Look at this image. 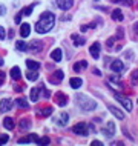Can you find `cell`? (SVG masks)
Wrapping results in <instances>:
<instances>
[{"mask_svg": "<svg viewBox=\"0 0 138 146\" xmlns=\"http://www.w3.org/2000/svg\"><path fill=\"white\" fill-rule=\"evenodd\" d=\"M55 25V15L52 13H43L40 20L35 23V31L38 34H46L54 28Z\"/></svg>", "mask_w": 138, "mask_h": 146, "instance_id": "cell-1", "label": "cell"}, {"mask_svg": "<svg viewBox=\"0 0 138 146\" xmlns=\"http://www.w3.org/2000/svg\"><path fill=\"white\" fill-rule=\"evenodd\" d=\"M75 100H77V105L80 106L83 111H94L97 108V103L92 100L90 97L85 96V94H77L75 96Z\"/></svg>", "mask_w": 138, "mask_h": 146, "instance_id": "cell-2", "label": "cell"}, {"mask_svg": "<svg viewBox=\"0 0 138 146\" xmlns=\"http://www.w3.org/2000/svg\"><path fill=\"white\" fill-rule=\"evenodd\" d=\"M72 131H74V134H77V135L86 137L89 134V126L86 123H77V125L72 126Z\"/></svg>", "mask_w": 138, "mask_h": 146, "instance_id": "cell-3", "label": "cell"}, {"mask_svg": "<svg viewBox=\"0 0 138 146\" xmlns=\"http://www.w3.org/2000/svg\"><path fill=\"white\" fill-rule=\"evenodd\" d=\"M42 49H43V42L42 40H32L26 48V51H31V52H34V54H38Z\"/></svg>", "mask_w": 138, "mask_h": 146, "instance_id": "cell-4", "label": "cell"}, {"mask_svg": "<svg viewBox=\"0 0 138 146\" xmlns=\"http://www.w3.org/2000/svg\"><path fill=\"white\" fill-rule=\"evenodd\" d=\"M115 131H117L115 123H114V121H109V123L106 125V128L103 129V135L108 137V139H112V137L115 135Z\"/></svg>", "mask_w": 138, "mask_h": 146, "instance_id": "cell-5", "label": "cell"}, {"mask_svg": "<svg viewBox=\"0 0 138 146\" xmlns=\"http://www.w3.org/2000/svg\"><path fill=\"white\" fill-rule=\"evenodd\" d=\"M68 121H69V115L66 112H60L57 117L54 118V123L58 125V126H66V125H68Z\"/></svg>", "mask_w": 138, "mask_h": 146, "instance_id": "cell-6", "label": "cell"}, {"mask_svg": "<svg viewBox=\"0 0 138 146\" xmlns=\"http://www.w3.org/2000/svg\"><path fill=\"white\" fill-rule=\"evenodd\" d=\"M115 98H117L118 102H120L121 105L124 106V108H126V111H132V102L129 100L127 97H123L121 94H115Z\"/></svg>", "mask_w": 138, "mask_h": 146, "instance_id": "cell-7", "label": "cell"}, {"mask_svg": "<svg viewBox=\"0 0 138 146\" xmlns=\"http://www.w3.org/2000/svg\"><path fill=\"white\" fill-rule=\"evenodd\" d=\"M14 102L11 100V98H3L2 102H0V112H8L11 108H13Z\"/></svg>", "mask_w": 138, "mask_h": 146, "instance_id": "cell-8", "label": "cell"}, {"mask_svg": "<svg viewBox=\"0 0 138 146\" xmlns=\"http://www.w3.org/2000/svg\"><path fill=\"white\" fill-rule=\"evenodd\" d=\"M74 5V0H57V6L60 8L61 11H68L71 9Z\"/></svg>", "mask_w": 138, "mask_h": 146, "instance_id": "cell-9", "label": "cell"}, {"mask_svg": "<svg viewBox=\"0 0 138 146\" xmlns=\"http://www.w3.org/2000/svg\"><path fill=\"white\" fill-rule=\"evenodd\" d=\"M110 69L114 71V72H123L124 71V65L121 60H112L110 63Z\"/></svg>", "mask_w": 138, "mask_h": 146, "instance_id": "cell-10", "label": "cell"}, {"mask_svg": "<svg viewBox=\"0 0 138 146\" xmlns=\"http://www.w3.org/2000/svg\"><path fill=\"white\" fill-rule=\"evenodd\" d=\"M37 140H38V135L37 134H31V135H26L25 139H18V141L17 143L18 145H23V143H37Z\"/></svg>", "mask_w": 138, "mask_h": 146, "instance_id": "cell-11", "label": "cell"}, {"mask_svg": "<svg viewBox=\"0 0 138 146\" xmlns=\"http://www.w3.org/2000/svg\"><path fill=\"white\" fill-rule=\"evenodd\" d=\"M61 80H63V71H55L52 76H51V78H49V82L54 83V85H58Z\"/></svg>", "mask_w": 138, "mask_h": 146, "instance_id": "cell-12", "label": "cell"}, {"mask_svg": "<svg viewBox=\"0 0 138 146\" xmlns=\"http://www.w3.org/2000/svg\"><path fill=\"white\" fill-rule=\"evenodd\" d=\"M55 102H57L58 106H66L68 105V97H66L63 92H57L55 94Z\"/></svg>", "mask_w": 138, "mask_h": 146, "instance_id": "cell-13", "label": "cell"}, {"mask_svg": "<svg viewBox=\"0 0 138 146\" xmlns=\"http://www.w3.org/2000/svg\"><path fill=\"white\" fill-rule=\"evenodd\" d=\"M100 48H101V46H100V43H98V42H95L92 46H90V49H89L90 56H92L94 58H95V60H97L98 57H100Z\"/></svg>", "mask_w": 138, "mask_h": 146, "instance_id": "cell-14", "label": "cell"}, {"mask_svg": "<svg viewBox=\"0 0 138 146\" xmlns=\"http://www.w3.org/2000/svg\"><path fill=\"white\" fill-rule=\"evenodd\" d=\"M108 109L118 118V120H123V118H124V114H123V111H121V109H118V108H115V106H112V105H109Z\"/></svg>", "mask_w": 138, "mask_h": 146, "instance_id": "cell-15", "label": "cell"}, {"mask_svg": "<svg viewBox=\"0 0 138 146\" xmlns=\"http://www.w3.org/2000/svg\"><path fill=\"white\" fill-rule=\"evenodd\" d=\"M29 33H31V26L28 25V23H22L20 25V35L23 38H26L28 35H29Z\"/></svg>", "mask_w": 138, "mask_h": 146, "instance_id": "cell-16", "label": "cell"}, {"mask_svg": "<svg viewBox=\"0 0 138 146\" xmlns=\"http://www.w3.org/2000/svg\"><path fill=\"white\" fill-rule=\"evenodd\" d=\"M52 112H54V109L51 108V106H46V108H43V109H38V111H37L38 117H49Z\"/></svg>", "mask_w": 138, "mask_h": 146, "instance_id": "cell-17", "label": "cell"}, {"mask_svg": "<svg viewBox=\"0 0 138 146\" xmlns=\"http://www.w3.org/2000/svg\"><path fill=\"white\" fill-rule=\"evenodd\" d=\"M61 57H63V54H61V49L60 48L52 49V52H51V58H52L54 62H60Z\"/></svg>", "mask_w": 138, "mask_h": 146, "instance_id": "cell-18", "label": "cell"}, {"mask_svg": "<svg viewBox=\"0 0 138 146\" xmlns=\"http://www.w3.org/2000/svg\"><path fill=\"white\" fill-rule=\"evenodd\" d=\"M69 85H71V88H72V89H78L83 85V80L80 77H74V78H71Z\"/></svg>", "mask_w": 138, "mask_h": 146, "instance_id": "cell-19", "label": "cell"}, {"mask_svg": "<svg viewBox=\"0 0 138 146\" xmlns=\"http://www.w3.org/2000/svg\"><path fill=\"white\" fill-rule=\"evenodd\" d=\"M112 20H115V22H123V20H124L123 13H121L120 9H114V11H112Z\"/></svg>", "mask_w": 138, "mask_h": 146, "instance_id": "cell-20", "label": "cell"}, {"mask_svg": "<svg viewBox=\"0 0 138 146\" xmlns=\"http://www.w3.org/2000/svg\"><path fill=\"white\" fill-rule=\"evenodd\" d=\"M86 68H88V62H86V60L77 62L75 65H74V71H75V72H80V71L86 69Z\"/></svg>", "mask_w": 138, "mask_h": 146, "instance_id": "cell-21", "label": "cell"}, {"mask_svg": "<svg viewBox=\"0 0 138 146\" xmlns=\"http://www.w3.org/2000/svg\"><path fill=\"white\" fill-rule=\"evenodd\" d=\"M3 126H5L6 129H9V131H11V129H14V128H15V125H14V120H13L11 117H5V118H3Z\"/></svg>", "mask_w": 138, "mask_h": 146, "instance_id": "cell-22", "label": "cell"}, {"mask_svg": "<svg viewBox=\"0 0 138 146\" xmlns=\"http://www.w3.org/2000/svg\"><path fill=\"white\" fill-rule=\"evenodd\" d=\"M72 40H74V45L75 46H83L85 45V38L80 37L78 34H72Z\"/></svg>", "mask_w": 138, "mask_h": 146, "instance_id": "cell-23", "label": "cell"}, {"mask_svg": "<svg viewBox=\"0 0 138 146\" xmlns=\"http://www.w3.org/2000/svg\"><path fill=\"white\" fill-rule=\"evenodd\" d=\"M18 126H20L22 131H28V129H29V126H31V120H29V118H22L20 125H18Z\"/></svg>", "mask_w": 138, "mask_h": 146, "instance_id": "cell-24", "label": "cell"}, {"mask_svg": "<svg viewBox=\"0 0 138 146\" xmlns=\"http://www.w3.org/2000/svg\"><path fill=\"white\" fill-rule=\"evenodd\" d=\"M22 76V71L20 68H17V66H14L13 69H11V77H13V80H18Z\"/></svg>", "mask_w": 138, "mask_h": 146, "instance_id": "cell-25", "label": "cell"}, {"mask_svg": "<svg viewBox=\"0 0 138 146\" xmlns=\"http://www.w3.org/2000/svg\"><path fill=\"white\" fill-rule=\"evenodd\" d=\"M26 66H28V69L37 71L38 68H40V63H38V62H34V60H26Z\"/></svg>", "mask_w": 138, "mask_h": 146, "instance_id": "cell-26", "label": "cell"}, {"mask_svg": "<svg viewBox=\"0 0 138 146\" xmlns=\"http://www.w3.org/2000/svg\"><path fill=\"white\" fill-rule=\"evenodd\" d=\"M38 94H40V88H32L31 89V102L38 100Z\"/></svg>", "mask_w": 138, "mask_h": 146, "instance_id": "cell-27", "label": "cell"}, {"mask_svg": "<svg viewBox=\"0 0 138 146\" xmlns=\"http://www.w3.org/2000/svg\"><path fill=\"white\" fill-rule=\"evenodd\" d=\"M26 77H28V80H31V82H35L38 78V74H37V71H32V69H29V72L26 74Z\"/></svg>", "mask_w": 138, "mask_h": 146, "instance_id": "cell-28", "label": "cell"}, {"mask_svg": "<svg viewBox=\"0 0 138 146\" xmlns=\"http://www.w3.org/2000/svg\"><path fill=\"white\" fill-rule=\"evenodd\" d=\"M15 103H17L18 108H23V109H26L28 106H29V105H28V102L25 100V98H17V100H15Z\"/></svg>", "mask_w": 138, "mask_h": 146, "instance_id": "cell-29", "label": "cell"}, {"mask_svg": "<svg viewBox=\"0 0 138 146\" xmlns=\"http://www.w3.org/2000/svg\"><path fill=\"white\" fill-rule=\"evenodd\" d=\"M34 6L35 5H29V6H26L25 9H22L20 11L22 15H31V14H32V11H34Z\"/></svg>", "mask_w": 138, "mask_h": 146, "instance_id": "cell-30", "label": "cell"}, {"mask_svg": "<svg viewBox=\"0 0 138 146\" xmlns=\"http://www.w3.org/2000/svg\"><path fill=\"white\" fill-rule=\"evenodd\" d=\"M15 48H17L18 51H26V48H28V45L23 40H18L17 43H15Z\"/></svg>", "mask_w": 138, "mask_h": 146, "instance_id": "cell-31", "label": "cell"}, {"mask_svg": "<svg viewBox=\"0 0 138 146\" xmlns=\"http://www.w3.org/2000/svg\"><path fill=\"white\" fill-rule=\"evenodd\" d=\"M112 3H118V5H124V6H131L132 0H110Z\"/></svg>", "mask_w": 138, "mask_h": 146, "instance_id": "cell-32", "label": "cell"}, {"mask_svg": "<svg viewBox=\"0 0 138 146\" xmlns=\"http://www.w3.org/2000/svg\"><path fill=\"white\" fill-rule=\"evenodd\" d=\"M131 82H132V85L135 86V85H138V69H135L132 72V76H131Z\"/></svg>", "mask_w": 138, "mask_h": 146, "instance_id": "cell-33", "label": "cell"}, {"mask_svg": "<svg viewBox=\"0 0 138 146\" xmlns=\"http://www.w3.org/2000/svg\"><path fill=\"white\" fill-rule=\"evenodd\" d=\"M49 139L48 137H43V139H40V137H38V140H37V145H49Z\"/></svg>", "mask_w": 138, "mask_h": 146, "instance_id": "cell-34", "label": "cell"}, {"mask_svg": "<svg viewBox=\"0 0 138 146\" xmlns=\"http://www.w3.org/2000/svg\"><path fill=\"white\" fill-rule=\"evenodd\" d=\"M8 140H9V137H8V135H0V145L8 143Z\"/></svg>", "mask_w": 138, "mask_h": 146, "instance_id": "cell-35", "label": "cell"}, {"mask_svg": "<svg viewBox=\"0 0 138 146\" xmlns=\"http://www.w3.org/2000/svg\"><path fill=\"white\" fill-rule=\"evenodd\" d=\"M6 14V6L0 3V15H5Z\"/></svg>", "mask_w": 138, "mask_h": 146, "instance_id": "cell-36", "label": "cell"}, {"mask_svg": "<svg viewBox=\"0 0 138 146\" xmlns=\"http://www.w3.org/2000/svg\"><path fill=\"white\" fill-rule=\"evenodd\" d=\"M5 28H3V26H0V40H3V38H5Z\"/></svg>", "mask_w": 138, "mask_h": 146, "instance_id": "cell-37", "label": "cell"}, {"mask_svg": "<svg viewBox=\"0 0 138 146\" xmlns=\"http://www.w3.org/2000/svg\"><path fill=\"white\" fill-rule=\"evenodd\" d=\"M3 83H5V72H2V71H0V86H2Z\"/></svg>", "mask_w": 138, "mask_h": 146, "instance_id": "cell-38", "label": "cell"}, {"mask_svg": "<svg viewBox=\"0 0 138 146\" xmlns=\"http://www.w3.org/2000/svg\"><path fill=\"white\" fill-rule=\"evenodd\" d=\"M20 20H22V13H18L17 15H15V19H14V22H15V23H20Z\"/></svg>", "mask_w": 138, "mask_h": 146, "instance_id": "cell-39", "label": "cell"}, {"mask_svg": "<svg viewBox=\"0 0 138 146\" xmlns=\"http://www.w3.org/2000/svg\"><path fill=\"white\" fill-rule=\"evenodd\" d=\"M90 145H92V146H103V143H101V141H98V140H94Z\"/></svg>", "mask_w": 138, "mask_h": 146, "instance_id": "cell-40", "label": "cell"}, {"mask_svg": "<svg viewBox=\"0 0 138 146\" xmlns=\"http://www.w3.org/2000/svg\"><path fill=\"white\" fill-rule=\"evenodd\" d=\"M114 40H115V38H114V37H110L109 40H108V46H112V45H114Z\"/></svg>", "mask_w": 138, "mask_h": 146, "instance_id": "cell-41", "label": "cell"}, {"mask_svg": "<svg viewBox=\"0 0 138 146\" xmlns=\"http://www.w3.org/2000/svg\"><path fill=\"white\" fill-rule=\"evenodd\" d=\"M133 31H135V34H138V22L133 25Z\"/></svg>", "mask_w": 138, "mask_h": 146, "instance_id": "cell-42", "label": "cell"}, {"mask_svg": "<svg viewBox=\"0 0 138 146\" xmlns=\"http://www.w3.org/2000/svg\"><path fill=\"white\" fill-rule=\"evenodd\" d=\"M0 66H3V58L0 57Z\"/></svg>", "mask_w": 138, "mask_h": 146, "instance_id": "cell-43", "label": "cell"}, {"mask_svg": "<svg viewBox=\"0 0 138 146\" xmlns=\"http://www.w3.org/2000/svg\"><path fill=\"white\" fill-rule=\"evenodd\" d=\"M95 2H98V0H95Z\"/></svg>", "mask_w": 138, "mask_h": 146, "instance_id": "cell-44", "label": "cell"}]
</instances>
